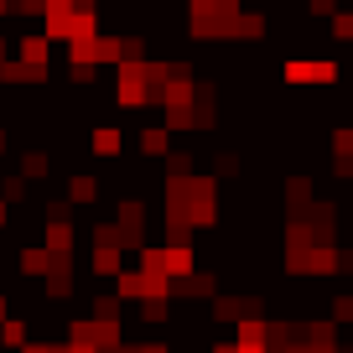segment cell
I'll use <instances>...</instances> for the list:
<instances>
[{
    "label": "cell",
    "mask_w": 353,
    "mask_h": 353,
    "mask_svg": "<svg viewBox=\"0 0 353 353\" xmlns=\"http://www.w3.org/2000/svg\"><path fill=\"white\" fill-rule=\"evenodd\" d=\"M0 312H6V301H0Z\"/></svg>",
    "instance_id": "cell-1"
}]
</instances>
